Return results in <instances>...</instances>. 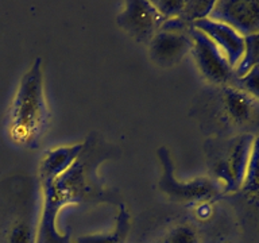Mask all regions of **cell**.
I'll list each match as a JSON object with an SVG mask.
<instances>
[{
	"instance_id": "6da1fadb",
	"label": "cell",
	"mask_w": 259,
	"mask_h": 243,
	"mask_svg": "<svg viewBox=\"0 0 259 243\" xmlns=\"http://www.w3.org/2000/svg\"><path fill=\"white\" fill-rule=\"evenodd\" d=\"M42 58L24 73L12 100L8 116V134L14 143L34 149L46 133L50 119L49 104L45 96Z\"/></svg>"
},
{
	"instance_id": "7a4b0ae2",
	"label": "cell",
	"mask_w": 259,
	"mask_h": 243,
	"mask_svg": "<svg viewBox=\"0 0 259 243\" xmlns=\"http://www.w3.org/2000/svg\"><path fill=\"white\" fill-rule=\"evenodd\" d=\"M84 164L78 159L61 177L40 181L42 208L38 216L35 243H73L70 234H62L57 227V219L66 204L81 201L87 194Z\"/></svg>"
},
{
	"instance_id": "3957f363",
	"label": "cell",
	"mask_w": 259,
	"mask_h": 243,
	"mask_svg": "<svg viewBox=\"0 0 259 243\" xmlns=\"http://www.w3.org/2000/svg\"><path fill=\"white\" fill-rule=\"evenodd\" d=\"M158 158L162 165V176L158 188L170 200L182 204L209 201L218 197L222 189L218 181L209 177H197L190 181H177L174 176V165L167 147L158 150Z\"/></svg>"
},
{
	"instance_id": "277c9868",
	"label": "cell",
	"mask_w": 259,
	"mask_h": 243,
	"mask_svg": "<svg viewBox=\"0 0 259 243\" xmlns=\"http://www.w3.org/2000/svg\"><path fill=\"white\" fill-rule=\"evenodd\" d=\"M189 35L192 39V53L204 78L212 84L224 87L234 84V69L231 68L222 50L204 32L193 26L189 28Z\"/></svg>"
},
{
	"instance_id": "5b68a950",
	"label": "cell",
	"mask_w": 259,
	"mask_h": 243,
	"mask_svg": "<svg viewBox=\"0 0 259 243\" xmlns=\"http://www.w3.org/2000/svg\"><path fill=\"white\" fill-rule=\"evenodd\" d=\"M252 141L254 135L248 133L231 139L226 154L216 162L214 174L218 177V184L224 186L226 192H235L243 188Z\"/></svg>"
},
{
	"instance_id": "8992f818",
	"label": "cell",
	"mask_w": 259,
	"mask_h": 243,
	"mask_svg": "<svg viewBox=\"0 0 259 243\" xmlns=\"http://www.w3.org/2000/svg\"><path fill=\"white\" fill-rule=\"evenodd\" d=\"M116 22L137 42L149 44L165 19L154 7L153 2L131 0L125 2L123 10L116 16Z\"/></svg>"
},
{
	"instance_id": "52a82bcc",
	"label": "cell",
	"mask_w": 259,
	"mask_h": 243,
	"mask_svg": "<svg viewBox=\"0 0 259 243\" xmlns=\"http://www.w3.org/2000/svg\"><path fill=\"white\" fill-rule=\"evenodd\" d=\"M209 19L234 28L242 36L259 32V0L214 2Z\"/></svg>"
},
{
	"instance_id": "ba28073f",
	"label": "cell",
	"mask_w": 259,
	"mask_h": 243,
	"mask_svg": "<svg viewBox=\"0 0 259 243\" xmlns=\"http://www.w3.org/2000/svg\"><path fill=\"white\" fill-rule=\"evenodd\" d=\"M189 52H192L189 30L161 27L149 42L150 58L159 68L176 66Z\"/></svg>"
},
{
	"instance_id": "9c48e42d",
	"label": "cell",
	"mask_w": 259,
	"mask_h": 243,
	"mask_svg": "<svg viewBox=\"0 0 259 243\" xmlns=\"http://www.w3.org/2000/svg\"><path fill=\"white\" fill-rule=\"evenodd\" d=\"M193 27L204 32L222 50L231 68H236L244 52V36L240 35L230 26L212 20L209 18L198 20L193 24Z\"/></svg>"
},
{
	"instance_id": "30bf717a",
	"label": "cell",
	"mask_w": 259,
	"mask_h": 243,
	"mask_svg": "<svg viewBox=\"0 0 259 243\" xmlns=\"http://www.w3.org/2000/svg\"><path fill=\"white\" fill-rule=\"evenodd\" d=\"M85 143L58 146L48 150L38 166V178L40 181H49L64 176L81 158Z\"/></svg>"
},
{
	"instance_id": "8fae6325",
	"label": "cell",
	"mask_w": 259,
	"mask_h": 243,
	"mask_svg": "<svg viewBox=\"0 0 259 243\" xmlns=\"http://www.w3.org/2000/svg\"><path fill=\"white\" fill-rule=\"evenodd\" d=\"M223 104L231 122L236 126L252 123L259 108L256 100L232 85H227L223 89Z\"/></svg>"
},
{
	"instance_id": "7c38bea8",
	"label": "cell",
	"mask_w": 259,
	"mask_h": 243,
	"mask_svg": "<svg viewBox=\"0 0 259 243\" xmlns=\"http://www.w3.org/2000/svg\"><path fill=\"white\" fill-rule=\"evenodd\" d=\"M130 214L124 206H120L119 214L116 216V227L115 230L105 232V234H91L82 235L73 243H125L130 231Z\"/></svg>"
},
{
	"instance_id": "4fadbf2b",
	"label": "cell",
	"mask_w": 259,
	"mask_h": 243,
	"mask_svg": "<svg viewBox=\"0 0 259 243\" xmlns=\"http://www.w3.org/2000/svg\"><path fill=\"white\" fill-rule=\"evenodd\" d=\"M255 66H259V32L244 36V52L240 62L234 69L235 78L243 77Z\"/></svg>"
},
{
	"instance_id": "5bb4252c",
	"label": "cell",
	"mask_w": 259,
	"mask_h": 243,
	"mask_svg": "<svg viewBox=\"0 0 259 243\" xmlns=\"http://www.w3.org/2000/svg\"><path fill=\"white\" fill-rule=\"evenodd\" d=\"M214 6V2H201V0H189L184 4L181 15L178 19H181L185 24L192 27L196 22L201 19L209 18V14Z\"/></svg>"
},
{
	"instance_id": "9a60e30c",
	"label": "cell",
	"mask_w": 259,
	"mask_h": 243,
	"mask_svg": "<svg viewBox=\"0 0 259 243\" xmlns=\"http://www.w3.org/2000/svg\"><path fill=\"white\" fill-rule=\"evenodd\" d=\"M243 189L247 193H259V135L254 137L252 141Z\"/></svg>"
},
{
	"instance_id": "2e32d148",
	"label": "cell",
	"mask_w": 259,
	"mask_h": 243,
	"mask_svg": "<svg viewBox=\"0 0 259 243\" xmlns=\"http://www.w3.org/2000/svg\"><path fill=\"white\" fill-rule=\"evenodd\" d=\"M232 87L240 89L254 100L259 101V66L252 68L243 77L235 78Z\"/></svg>"
},
{
	"instance_id": "e0dca14e",
	"label": "cell",
	"mask_w": 259,
	"mask_h": 243,
	"mask_svg": "<svg viewBox=\"0 0 259 243\" xmlns=\"http://www.w3.org/2000/svg\"><path fill=\"white\" fill-rule=\"evenodd\" d=\"M158 243H198V238L192 227L182 224L170 230L165 238Z\"/></svg>"
},
{
	"instance_id": "ac0fdd59",
	"label": "cell",
	"mask_w": 259,
	"mask_h": 243,
	"mask_svg": "<svg viewBox=\"0 0 259 243\" xmlns=\"http://www.w3.org/2000/svg\"><path fill=\"white\" fill-rule=\"evenodd\" d=\"M154 7L157 8V11L161 14V16L165 20L177 19L181 15L184 10V0H158L153 2Z\"/></svg>"
}]
</instances>
